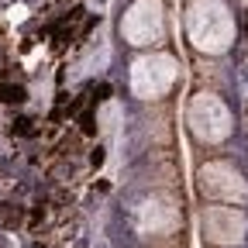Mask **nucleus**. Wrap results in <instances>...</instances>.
Here are the masks:
<instances>
[{
  "label": "nucleus",
  "instance_id": "f257e3e1",
  "mask_svg": "<svg viewBox=\"0 0 248 248\" xmlns=\"http://www.w3.org/2000/svg\"><path fill=\"white\" fill-rule=\"evenodd\" d=\"M186 35L197 52L221 55L234 42V14L224 0H190L186 7Z\"/></svg>",
  "mask_w": 248,
  "mask_h": 248
},
{
  "label": "nucleus",
  "instance_id": "f03ea898",
  "mask_svg": "<svg viewBox=\"0 0 248 248\" xmlns=\"http://www.w3.org/2000/svg\"><path fill=\"white\" fill-rule=\"evenodd\" d=\"M186 124L200 145H221L231 135V110L214 93H197L186 107Z\"/></svg>",
  "mask_w": 248,
  "mask_h": 248
},
{
  "label": "nucleus",
  "instance_id": "7ed1b4c3",
  "mask_svg": "<svg viewBox=\"0 0 248 248\" xmlns=\"http://www.w3.org/2000/svg\"><path fill=\"white\" fill-rule=\"evenodd\" d=\"M176 73L179 66L169 52H148L131 62V93L141 100H159L172 90Z\"/></svg>",
  "mask_w": 248,
  "mask_h": 248
},
{
  "label": "nucleus",
  "instance_id": "20e7f679",
  "mask_svg": "<svg viewBox=\"0 0 248 248\" xmlns=\"http://www.w3.org/2000/svg\"><path fill=\"white\" fill-rule=\"evenodd\" d=\"M121 35L135 48H148L159 45L166 35V11L159 0H135L121 17Z\"/></svg>",
  "mask_w": 248,
  "mask_h": 248
},
{
  "label": "nucleus",
  "instance_id": "39448f33",
  "mask_svg": "<svg viewBox=\"0 0 248 248\" xmlns=\"http://www.w3.org/2000/svg\"><path fill=\"white\" fill-rule=\"evenodd\" d=\"M197 186L207 200L221 203H245L248 200V183L231 162H207L197 172Z\"/></svg>",
  "mask_w": 248,
  "mask_h": 248
},
{
  "label": "nucleus",
  "instance_id": "423d86ee",
  "mask_svg": "<svg viewBox=\"0 0 248 248\" xmlns=\"http://www.w3.org/2000/svg\"><path fill=\"white\" fill-rule=\"evenodd\" d=\"M203 234L210 245H241L248 234V214L238 207H203Z\"/></svg>",
  "mask_w": 248,
  "mask_h": 248
},
{
  "label": "nucleus",
  "instance_id": "0eeeda50",
  "mask_svg": "<svg viewBox=\"0 0 248 248\" xmlns=\"http://www.w3.org/2000/svg\"><path fill=\"white\" fill-rule=\"evenodd\" d=\"M135 228L141 234H172L179 228V207L166 193H152L135 210Z\"/></svg>",
  "mask_w": 248,
  "mask_h": 248
}]
</instances>
